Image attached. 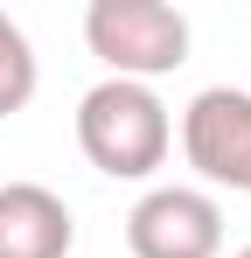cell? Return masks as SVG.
Instances as JSON below:
<instances>
[{
    "instance_id": "obj_1",
    "label": "cell",
    "mask_w": 251,
    "mask_h": 258,
    "mask_svg": "<svg viewBox=\"0 0 251 258\" xmlns=\"http://www.w3.org/2000/svg\"><path fill=\"white\" fill-rule=\"evenodd\" d=\"M77 147L84 161L112 181H147L174 147V119H167L161 91L154 84H126L105 77L77 98Z\"/></svg>"
},
{
    "instance_id": "obj_2",
    "label": "cell",
    "mask_w": 251,
    "mask_h": 258,
    "mask_svg": "<svg viewBox=\"0 0 251 258\" xmlns=\"http://www.w3.org/2000/svg\"><path fill=\"white\" fill-rule=\"evenodd\" d=\"M84 42L112 77L154 84V77L189 63V14L167 7V0H91L84 7Z\"/></svg>"
},
{
    "instance_id": "obj_3",
    "label": "cell",
    "mask_w": 251,
    "mask_h": 258,
    "mask_svg": "<svg viewBox=\"0 0 251 258\" xmlns=\"http://www.w3.org/2000/svg\"><path fill=\"white\" fill-rule=\"evenodd\" d=\"M126 251L133 258H223V210L209 188L161 181L126 210Z\"/></svg>"
},
{
    "instance_id": "obj_4",
    "label": "cell",
    "mask_w": 251,
    "mask_h": 258,
    "mask_svg": "<svg viewBox=\"0 0 251 258\" xmlns=\"http://www.w3.org/2000/svg\"><path fill=\"white\" fill-rule=\"evenodd\" d=\"M181 154L209 188L251 196V91L209 84L181 112Z\"/></svg>"
},
{
    "instance_id": "obj_5",
    "label": "cell",
    "mask_w": 251,
    "mask_h": 258,
    "mask_svg": "<svg viewBox=\"0 0 251 258\" xmlns=\"http://www.w3.org/2000/svg\"><path fill=\"white\" fill-rule=\"evenodd\" d=\"M77 216L42 181H0V258H70Z\"/></svg>"
},
{
    "instance_id": "obj_6",
    "label": "cell",
    "mask_w": 251,
    "mask_h": 258,
    "mask_svg": "<svg viewBox=\"0 0 251 258\" xmlns=\"http://www.w3.org/2000/svg\"><path fill=\"white\" fill-rule=\"evenodd\" d=\"M42 70H35V49H28V35H21V21L0 7V119H14L28 98H35Z\"/></svg>"
},
{
    "instance_id": "obj_7",
    "label": "cell",
    "mask_w": 251,
    "mask_h": 258,
    "mask_svg": "<svg viewBox=\"0 0 251 258\" xmlns=\"http://www.w3.org/2000/svg\"><path fill=\"white\" fill-rule=\"evenodd\" d=\"M230 258H251V244H244V251H230Z\"/></svg>"
}]
</instances>
